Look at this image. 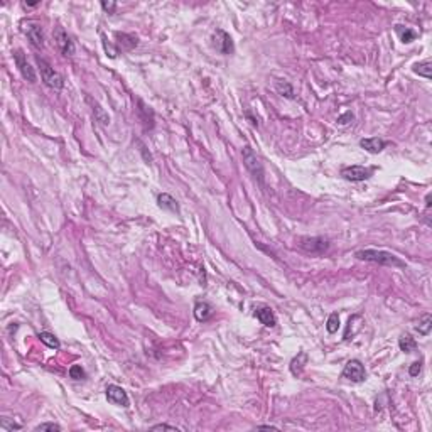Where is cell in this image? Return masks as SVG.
<instances>
[{"label": "cell", "mask_w": 432, "mask_h": 432, "mask_svg": "<svg viewBox=\"0 0 432 432\" xmlns=\"http://www.w3.org/2000/svg\"><path fill=\"white\" fill-rule=\"evenodd\" d=\"M101 8H103L106 14H113L115 8H117V3L115 2H101Z\"/></svg>", "instance_id": "cell-31"}, {"label": "cell", "mask_w": 432, "mask_h": 432, "mask_svg": "<svg viewBox=\"0 0 432 432\" xmlns=\"http://www.w3.org/2000/svg\"><path fill=\"white\" fill-rule=\"evenodd\" d=\"M371 174H373V169L363 168V166H349V168H345L341 171V176H343L346 181H351V182L366 181V179L371 177Z\"/></svg>", "instance_id": "cell-10"}, {"label": "cell", "mask_w": 432, "mask_h": 432, "mask_svg": "<svg viewBox=\"0 0 432 432\" xmlns=\"http://www.w3.org/2000/svg\"><path fill=\"white\" fill-rule=\"evenodd\" d=\"M341 376L346 380H351V382H354V383H361V382H365V378H366L365 366L361 365L360 360H349L345 365Z\"/></svg>", "instance_id": "cell-6"}, {"label": "cell", "mask_w": 432, "mask_h": 432, "mask_svg": "<svg viewBox=\"0 0 432 432\" xmlns=\"http://www.w3.org/2000/svg\"><path fill=\"white\" fill-rule=\"evenodd\" d=\"M388 145L387 140L378 139V137H370V139H361L360 140V147L365 149L366 152L370 154H380L385 147Z\"/></svg>", "instance_id": "cell-12"}, {"label": "cell", "mask_w": 432, "mask_h": 432, "mask_svg": "<svg viewBox=\"0 0 432 432\" xmlns=\"http://www.w3.org/2000/svg\"><path fill=\"white\" fill-rule=\"evenodd\" d=\"M326 329H328V333H331V335L340 329V316H338V312H333V314L328 318Z\"/></svg>", "instance_id": "cell-25"}, {"label": "cell", "mask_w": 432, "mask_h": 432, "mask_svg": "<svg viewBox=\"0 0 432 432\" xmlns=\"http://www.w3.org/2000/svg\"><path fill=\"white\" fill-rule=\"evenodd\" d=\"M299 248L304 250L306 254L321 255L329 248V242L323 237H302L299 238Z\"/></svg>", "instance_id": "cell-4"}, {"label": "cell", "mask_w": 432, "mask_h": 432, "mask_svg": "<svg viewBox=\"0 0 432 432\" xmlns=\"http://www.w3.org/2000/svg\"><path fill=\"white\" fill-rule=\"evenodd\" d=\"M20 427H22V426H20V424H15V422H10L7 417H3V419H2V422H0V429L5 431V432H10V431H14V429H15V431H19Z\"/></svg>", "instance_id": "cell-26"}, {"label": "cell", "mask_w": 432, "mask_h": 432, "mask_svg": "<svg viewBox=\"0 0 432 432\" xmlns=\"http://www.w3.org/2000/svg\"><path fill=\"white\" fill-rule=\"evenodd\" d=\"M213 46H215L218 53L225 54V56H228V54H232L235 51L233 39L230 37L228 32L223 31V29H216L215 34H213Z\"/></svg>", "instance_id": "cell-7"}, {"label": "cell", "mask_w": 432, "mask_h": 432, "mask_svg": "<svg viewBox=\"0 0 432 432\" xmlns=\"http://www.w3.org/2000/svg\"><path fill=\"white\" fill-rule=\"evenodd\" d=\"M86 101L89 105H91V110H93V115H95V118L98 122L101 123V125H108L110 123V117H108V113L105 112L103 108H101L100 106V103H98V101H95L93 100V98H89V96H86Z\"/></svg>", "instance_id": "cell-18"}, {"label": "cell", "mask_w": 432, "mask_h": 432, "mask_svg": "<svg viewBox=\"0 0 432 432\" xmlns=\"http://www.w3.org/2000/svg\"><path fill=\"white\" fill-rule=\"evenodd\" d=\"M257 429H272V431H279L275 426H259V427H257Z\"/></svg>", "instance_id": "cell-33"}, {"label": "cell", "mask_w": 432, "mask_h": 432, "mask_svg": "<svg viewBox=\"0 0 432 432\" xmlns=\"http://www.w3.org/2000/svg\"><path fill=\"white\" fill-rule=\"evenodd\" d=\"M34 431H63V427L56 424V422H44V424H39Z\"/></svg>", "instance_id": "cell-28"}, {"label": "cell", "mask_w": 432, "mask_h": 432, "mask_svg": "<svg viewBox=\"0 0 432 432\" xmlns=\"http://www.w3.org/2000/svg\"><path fill=\"white\" fill-rule=\"evenodd\" d=\"M53 36H54V41H56V46L59 48V51H61L64 56L71 58L73 54H75V42L71 41V37L68 36V32L64 31L61 25H56Z\"/></svg>", "instance_id": "cell-8"}, {"label": "cell", "mask_w": 432, "mask_h": 432, "mask_svg": "<svg viewBox=\"0 0 432 432\" xmlns=\"http://www.w3.org/2000/svg\"><path fill=\"white\" fill-rule=\"evenodd\" d=\"M242 157H243V164H245V168L248 169V173L260 182V186H263V164L262 161H260V157L254 152V149H252L250 145L243 147Z\"/></svg>", "instance_id": "cell-3"}, {"label": "cell", "mask_w": 432, "mask_h": 432, "mask_svg": "<svg viewBox=\"0 0 432 432\" xmlns=\"http://www.w3.org/2000/svg\"><path fill=\"white\" fill-rule=\"evenodd\" d=\"M36 63H37V66H39L41 78H42V81H44L46 86H49L53 89H58V91H59V89H63V86H64L63 76L59 75L58 71H54V68L51 66L46 59H42L41 56H36Z\"/></svg>", "instance_id": "cell-2"}, {"label": "cell", "mask_w": 432, "mask_h": 432, "mask_svg": "<svg viewBox=\"0 0 432 432\" xmlns=\"http://www.w3.org/2000/svg\"><path fill=\"white\" fill-rule=\"evenodd\" d=\"M115 39H117V46L122 48V51H130L139 44V39L135 36L125 32H115Z\"/></svg>", "instance_id": "cell-15"}, {"label": "cell", "mask_w": 432, "mask_h": 432, "mask_svg": "<svg viewBox=\"0 0 432 432\" xmlns=\"http://www.w3.org/2000/svg\"><path fill=\"white\" fill-rule=\"evenodd\" d=\"M255 318L267 328H273L277 324V318L270 307H259V309L255 311Z\"/></svg>", "instance_id": "cell-14"}, {"label": "cell", "mask_w": 432, "mask_h": 432, "mask_svg": "<svg viewBox=\"0 0 432 432\" xmlns=\"http://www.w3.org/2000/svg\"><path fill=\"white\" fill-rule=\"evenodd\" d=\"M70 376L73 380H81L85 378V370L81 368V365H73L70 368Z\"/></svg>", "instance_id": "cell-27"}, {"label": "cell", "mask_w": 432, "mask_h": 432, "mask_svg": "<svg viewBox=\"0 0 432 432\" xmlns=\"http://www.w3.org/2000/svg\"><path fill=\"white\" fill-rule=\"evenodd\" d=\"M157 204H159V206H161L162 209H166V211L176 213V215L179 213V204H177V201L174 199L171 194H168V192H162V194L157 196Z\"/></svg>", "instance_id": "cell-17"}, {"label": "cell", "mask_w": 432, "mask_h": 432, "mask_svg": "<svg viewBox=\"0 0 432 432\" xmlns=\"http://www.w3.org/2000/svg\"><path fill=\"white\" fill-rule=\"evenodd\" d=\"M151 431H177L176 426H168V424H159V426H152Z\"/></svg>", "instance_id": "cell-32"}, {"label": "cell", "mask_w": 432, "mask_h": 432, "mask_svg": "<svg viewBox=\"0 0 432 432\" xmlns=\"http://www.w3.org/2000/svg\"><path fill=\"white\" fill-rule=\"evenodd\" d=\"M137 105H139V108H137V112H139V118H140V122L144 123V127H145V128H152V127H154V122H156V117H154V110L151 108V106L145 105L142 100L137 101Z\"/></svg>", "instance_id": "cell-13"}, {"label": "cell", "mask_w": 432, "mask_h": 432, "mask_svg": "<svg viewBox=\"0 0 432 432\" xmlns=\"http://www.w3.org/2000/svg\"><path fill=\"white\" fill-rule=\"evenodd\" d=\"M275 89H277V93L282 96L290 98V100L294 98V88L290 86V83H287V81H282V80L275 81Z\"/></svg>", "instance_id": "cell-22"}, {"label": "cell", "mask_w": 432, "mask_h": 432, "mask_svg": "<svg viewBox=\"0 0 432 432\" xmlns=\"http://www.w3.org/2000/svg\"><path fill=\"white\" fill-rule=\"evenodd\" d=\"M353 120H354V115L351 112H346V113L341 115V117H338L336 123H338V125H341V127H345V125H349Z\"/></svg>", "instance_id": "cell-29"}, {"label": "cell", "mask_w": 432, "mask_h": 432, "mask_svg": "<svg viewBox=\"0 0 432 432\" xmlns=\"http://www.w3.org/2000/svg\"><path fill=\"white\" fill-rule=\"evenodd\" d=\"M22 32L27 36V39L31 41V44L36 49H42L44 48V32H42L41 24L34 22V20H24L22 24Z\"/></svg>", "instance_id": "cell-5"}, {"label": "cell", "mask_w": 432, "mask_h": 432, "mask_svg": "<svg viewBox=\"0 0 432 432\" xmlns=\"http://www.w3.org/2000/svg\"><path fill=\"white\" fill-rule=\"evenodd\" d=\"M431 328H432V318H431V314H424V316H422V321H419V324L416 326V329L419 331V335H422V336L429 335Z\"/></svg>", "instance_id": "cell-23"}, {"label": "cell", "mask_w": 432, "mask_h": 432, "mask_svg": "<svg viewBox=\"0 0 432 432\" xmlns=\"http://www.w3.org/2000/svg\"><path fill=\"white\" fill-rule=\"evenodd\" d=\"M213 316V307L209 302L206 301H198L194 304V318L199 321V323H204Z\"/></svg>", "instance_id": "cell-16"}, {"label": "cell", "mask_w": 432, "mask_h": 432, "mask_svg": "<svg viewBox=\"0 0 432 432\" xmlns=\"http://www.w3.org/2000/svg\"><path fill=\"white\" fill-rule=\"evenodd\" d=\"M39 340L46 346H49V348H53V349H59V348H61V343H59V340L53 335V333H48V331L39 333Z\"/></svg>", "instance_id": "cell-20"}, {"label": "cell", "mask_w": 432, "mask_h": 432, "mask_svg": "<svg viewBox=\"0 0 432 432\" xmlns=\"http://www.w3.org/2000/svg\"><path fill=\"white\" fill-rule=\"evenodd\" d=\"M358 260H365V262H373L378 265H388V267H399L404 268L405 262L400 260L397 255L390 254V252L385 250H373V248H366V250H358L354 254Z\"/></svg>", "instance_id": "cell-1"}, {"label": "cell", "mask_w": 432, "mask_h": 432, "mask_svg": "<svg viewBox=\"0 0 432 432\" xmlns=\"http://www.w3.org/2000/svg\"><path fill=\"white\" fill-rule=\"evenodd\" d=\"M106 399H108L110 404L118 405V407H128V404H130L127 392L118 385H108L106 387Z\"/></svg>", "instance_id": "cell-11"}, {"label": "cell", "mask_w": 432, "mask_h": 432, "mask_svg": "<svg viewBox=\"0 0 432 432\" xmlns=\"http://www.w3.org/2000/svg\"><path fill=\"white\" fill-rule=\"evenodd\" d=\"M12 54H14V61L17 64V68H19L20 75L24 76V80H27L29 83H36V81H37L36 71H34V68L27 63V58H25L24 51L22 49H15Z\"/></svg>", "instance_id": "cell-9"}, {"label": "cell", "mask_w": 432, "mask_h": 432, "mask_svg": "<svg viewBox=\"0 0 432 432\" xmlns=\"http://www.w3.org/2000/svg\"><path fill=\"white\" fill-rule=\"evenodd\" d=\"M395 32L399 34L400 41H402V42H405V44H409V42H412V41L417 37V32L414 31V29H410V27H404V25H400V24H397V25H395Z\"/></svg>", "instance_id": "cell-19"}, {"label": "cell", "mask_w": 432, "mask_h": 432, "mask_svg": "<svg viewBox=\"0 0 432 432\" xmlns=\"http://www.w3.org/2000/svg\"><path fill=\"white\" fill-rule=\"evenodd\" d=\"M421 371H422V363L421 361L412 363V365H410V368H409L410 376H417L419 373H421Z\"/></svg>", "instance_id": "cell-30"}, {"label": "cell", "mask_w": 432, "mask_h": 432, "mask_svg": "<svg viewBox=\"0 0 432 432\" xmlns=\"http://www.w3.org/2000/svg\"><path fill=\"white\" fill-rule=\"evenodd\" d=\"M431 198H432V196H431V194H427V198H426V206H427V209L431 208Z\"/></svg>", "instance_id": "cell-34"}, {"label": "cell", "mask_w": 432, "mask_h": 432, "mask_svg": "<svg viewBox=\"0 0 432 432\" xmlns=\"http://www.w3.org/2000/svg\"><path fill=\"white\" fill-rule=\"evenodd\" d=\"M399 346H400L402 351H405V353H412L414 349L417 348V341L414 340V338L410 336V335H404V336L400 338Z\"/></svg>", "instance_id": "cell-21"}, {"label": "cell", "mask_w": 432, "mask_h": 432, "mask_svg": "<svg viewBox=\"0 0 432 432\" xmlns=\"http://www.w3.org/2000/svg\"><path fill=\"white\" fill-rule=\"evenodd\" d=\"M414 73H417L419 76H424V78L431 80L432 76V63L431 61H424V63H419L414 66Z\"/></svg>", "instance_id": "cell-24"}]
</instances>
